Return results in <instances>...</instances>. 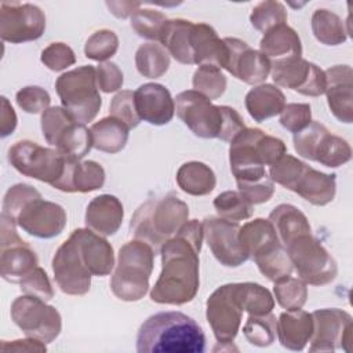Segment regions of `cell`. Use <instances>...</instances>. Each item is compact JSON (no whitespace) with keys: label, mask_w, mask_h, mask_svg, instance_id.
<instances>
[{"label":"cell","mask_w":353,"mask_h":353,"mask_svg":"<svg viewBox=\"0 0 353 353\" xmlns=\"http://www.w3.org/2000/svg\"><path fill=\"white\" fill-rule=\"evenodd\" d=\"M57 94L62 106L79 123L92 121L101 106L102 98L97 83V69L91 65H83L73 70L62 73L55 81Z\"/></svg>","instance_id":"obj_7"},{"label":"cell","mask_w":353,"mask_h":353,"mask_svg":"<svg viewBox=\"0 0 353 353\" xmlns=\"http://www.w3.org/2000/svg\"><path fill=\"white\" fill-rule=\"evenodd\" d=\"M292 142L299 156L330 168L341 167L352 159V148L347 141L331 134L319 121H310L307 127L294 134Z\"/></svg>","instance_id":"obj_10"},{"label":"cell","mask_w":353,"mask_h":353,"mask_svg":"<svg viewBox=\"0 0 353 353\" xmlns=\"http://www.w3.org/2000/svg\"><path fill=\"white\" fill-rule=\"evenodd\" d=\"M194 91L208 99H218L226 90L228 80L219 68L212 65H200L193 73L192 80Z\"/></svg>","instance_id":"obj_44"},{"label":"cell","mask_w":353,"mask_h":353,"mask_svg":"<svg viewBox=\"0 0 353 353\" xmlns=\"http://www.w3.org/2000/svg\"><path fill=\"white\" fill-rule=\"evenodd\" d=\"M189 221V207L175 194L149 199L134 212L130 230L135 239L148 243L156 254Z\"/></svg>","instance_id":"obj_5"},{"label":"cell","mask_w":353,"mask_h":353,"mask_svg":"<svg viewBox=\"0 0 353 353\" xmlns=\"http://www.w3.org/2000/svg\"><path fill=\"white\" fill-rule=\"evenodd\" d=\"M325 95L331 113L341 121H353V70L349 65H335L325 72Z\"/></svg>","instance_id":"obj_22"},{"label":"cell","mask_w":353,"mask_h":353,"mask_svg":"<svg viewBox=\"0 0 353 353\" xmlns=\"http://www.w3.org/2000/svg\"><path fill=\"white\" fill-rule=\"evenodd\" d=\"M259 51L270 61L302 57V43L298 33L287 23H280L263 33Z\"/></svg>","instance_id":"obj_30"},{"label":"cell","mask_w":353,"mask_h":353,"mask_svg":"<svg viewBox=\"0 0 353 353\" xmlns=\"http://www.w3.org/2000/svg\"><path fill=\"white\" fill-rule=\"evenodd\" d=\"M239 192L244 196V199L247 201H250L252 205H255V204L266 203L272 199V196L274 193V185L269 176L259 182L239 186Z\"/></svg>","instance_id":"obj_56"},{"label":"cell","mask_w":353,"mask_h":353,"mask_svg":"<svg viewBox=\"0 0 353 353\" xmlns=\"http://www.w3.org/2000/svg\"><path fill=\"white\" fill-rule=\"evenodd\" d=\"M312 32L317 41L325 46H338L346 41L347 29L345 22L332 11L319 8L312 15Z\"/></svg>","instance_id":"obj_37"},{"label":"cell","mask_w":353,"mask_h":353,"mask_svg":"<svg viewBox=\"0 0 353 353\" xmlns=\"http://www.w3.org/2000/svg\"><path fill=\"white\" fill-rule=\"evenodd\" d=\"M203 233L215 259L226 268H237L248 261L240 241V225L219 216H207L203 219Z\"/></svg>","instance_id":"obj_18"},{"label":"cell","mask_w":353,"mask_h":353,"mask_svg":"<svg viewBox=\"0 0 353 353\" xmlns=\"http://www.w3.org/2000/svg\"><path fill=\"white\" fill-rule=\"evenodd\" d=\"M176 183L190 196H207L216 185L214 171L201 161H188L176 171Z\"/></svg>","instance_id":"obj_34"},{"label":"cell","mask_w":353,"mask_h":353,"mask_svg":"<svg viewBox=\"0 0 353 353\" xmlns=\"http://www.w3.org/2000/svg\"><path fill=\"white\" fill-rule=\"evenodd\" d=\"M223 41L229 51L225 70L247 84H258L268 79L272 70V61L268 57L240 39L225 37Z\"/></svg>","instance_id":"obj_20"},{"label":"cell","mask_w":353,"mask_h":353,"mask_svg":"<svg viewBox=\"0 0 353 353\" xmlns=\"http://www.w3.org/2000/svg\"><path fill=\"white\" fill-rule=\"evenodd\" d=\"M167 21V17L156 10L139 8L131 17V28L135 33L148 40H159L160 30Z\"/></svg>","instance_id":"obj_48"},{"label":"cell","mask_w":353,"mask_h":353,"mask_svg":"<svg viewBox=\"0 0 353 353\" xmlns=\"http://www.w3.org/2000/svg\"><path fill=\"white\" fill-rule=\"evenodd\" d=\"M106 7L109 11L117 18H128L132 17L137 10L141 8L139 1H106Z\"/></svg>","instance_id":"obj_59"},{"label":"cell","mask_w":353,"mask_h":353,"mask_svg":"<svg viewBox=\"0 0 353 353\" xmlns=\"http://www.w3.org/2000/svg\"><path fill=\"white\" fill-rule=\"evenodd\" d=\"M41 62L54 72H61L76 62L73 50L65 43H51L43 51L40 57Z\"/></svg>","instance_id":"obj_54"},{"label":"cell","mask_w":353,"mask_h":353,"mask_svg":"<svg viewBox=\"0 0 353 353\" xmlns=\"http://www.w3.org/2000/svg\"><path fill=\"white\" fill-rule=\"evenodd\" d=\"M90 131L92 137V148L114 154L124 149L128 141L130 128L121 120L108 116L94 123Z\"/></svg>","instance_id":"obj_33"},{"label":"cell","mask_w":353,"mask_h":353,"mask_svg":"<svg viewBox=\"0 0 353 353\" xmlns=\"http://www.w3.org/2000/svg\"><path fill=\"white\" fill-rule=\"evenodd\" d=\"M292 192L313 205H325L334 200L336 193L335 174H325L306 165Z\"/></svg>","instance_id":"obj_28"},{"label":"cell","mask_w":353,"mask_h":353,"mask_svg":"<svg viewBox=\"0 0 353 353\" xmlns=\"http://www.w3.org/2000/svg\"><path fill=\"white\" fill-rule=\"evenodd\" d=\"M135 106L141 120L153 125L168 124L175 113V99L168 88L159 83H145L134 91Z\"/></svg>","instance_id":"obj_21"},{"label":"cell","mask_w":353,"mask_h":353,"mask_svg":"<svg viewBox=\"0 0 353 353\" xmlns=\"http://www.w3.org/2000/svg\"><path fill=\"white\" fill-rule=\"evenodd\" d=\"M285 250L292 268L303 283L321 287L335 280L338 274L336 262L312 233L298 236Z\"/></svg>","instance_id":"obj_9"},{"label":"cell","mask_w":353,"mask_h":353,"mask_svg":"<svg viewBox=\"0 0 353 353\" xmlns=\"http://www.w3.org/2000/svg\"><path fill=\"white\" fill-rule=\"evenodd\" d=\"M15 101L23 112L37 114L44 113L50 108L51 97L44 88L39 85H28L17 92Z\"/></svg>","instance_id":"obj_50"},{"label":"cell","mask_w":353,"mask_h":353,"mask_svg":"<svg viewBox=\"0 0 353 353\" xmlns=\"http://www.w3.org/2000/svg\"><path fill=\"white\" fill-rule=\"evenodd\" d=\"M17 226L37 239H52L66 226V212L62 205L43 200L41 196L28 201L14 218Z\"/></svg>","instance_id":"obj_19"},{"label":"cell","mask_w":353,"mask_h":353,"mask_svg":"<svg viewBox=\"0 0 353 353\" xmlns=\"http://www.w3.org/2000/svg\"><path fill=\"white\" fill-rule=\"evenodd\" d=\"M214 208L219 218L230 222L248 219L254 212L252 204L247 201L240 192L236 190H226L219 193L214 199Z\"/></svg>","instance_id":"obj_42"},{"label":"cell","mask_w":353,"mask_h":353,"mask_svg":"<svg viewBox=\"0 0 353 353\" xmlns=\"http://www.w3.org/2000/svg\"><path fill=\"white\" fill-rule=\"evenodd\" d=\"M312 121V108L309 103H285L280 113V124L287 131L296 134Z\"/></svg>","instance_id":"obj_53"},{"label":"cell","mask_w":353,"mask_h":353,"mask_svg":"<svg viewBox=\"0 0 353 353\" xmlns=\"http://www.w3.org/2000/svg\"><path fill=\"white\" fill-rule=\"evenodd\" d=\"M252 259L255 261L259 272L273 283L290 276L294 269L288 252L280 241L268 245Z\"/></svg>","instance_id":"obj_36"},{"label":"cell","mask_w":353,"mask_h":353,"mask_svg":"<svg viewBox=\"0 0 353 353\" xmlns=\"http://www.w3.org/2000/svg\"><path fill=\"white\" fill-rule=\"evenodd\" d=\"M190 44L194 65H212L219 69L226 68L229 55L228 46L208 23L199 22L193 25Z\"/></svg>","instance_id":"obj_24"},{"label":"cell","mask_w":353,"mask_h":353,"mask_svg":"<svg viewBox=\"0 0 353 353\" xmlns=\"http://www.w3.org/2000/svg\"><path fill=\"white\" fill-rule=\"evenodd\" d=\"M269 221L284 247L298 236L312 233L306 215L292 204H279L274 207L269 214Z\"/></svg>","instance_id":"obj_32"},{"label":"cell","mask_w":353,"mask_h":353,"mask_svg":"<svg viewBox=\"0 0 353 353\" xmlns=\"http://www.w3.org/2000/svg\"><path fill=\"white\" fill-rule=\"evenodd\" d=\"M68 160L57 149L44 148L29 139L18 141L8 149V161L19 174L52 188L62 179Z\"/></svg>","instance_id":"obj_8"},{"label":"cell","mask_w":353,"mask_h":353,"mask_svg":"<svg viewBox=\"0 0 353 353\" xmlns=\"http://www.w3.org/2000/svg\"><path fill=\"white\" fill-rule=\"evenodd\" d=\"M287 153L285 143L259 128L241 130L229 146L230 171L237 186L250 185L269 178L266 165L274 164Z\"/></svg>","instance_id":"obj_4"},{"label":"cell","mask_w":353,"mask_h":353,"mask_svg":"<svg viewBox=\"0 0 353 353\" xmlns=\"http://www.w3.org/2000/svg\"><path fill=\"white\" fill-rule=\"evenodd\" d=\"M154 255V250L138 239L127 241L119 250L116 269L110 280V290L116 298L124 302H137L146 295Z\"/></svg>","instance_id":"obj_6"},{"label":"cell","mask_w":353,"mask_h":353,"mask_svg":"<svg viewBox=\"0 0 353 353\" xmlns=\"http://www.w3.org/2000/svg\"><path fill=\"white\" fill-rule=\"evenodd\" d=\"M239 236L250 259L272 243L280 241L270 221L263 218H256L240 226Z\"/></svg>","instance_id":"obj_38"},{"label":"cell","mask_w":353,"mask_h":353,"mask_svg":"<svg viewBox=\"0 0 353 353\" xmlns=\"http://www.w3.org/2000/svg\"><path fill=\"white\" fill-rule=\"evenodd\" d=\"M243 334L254 346H270L277 335V319L272 312L266 314H250L243 327Z\"/></svg>","instance_id":"obj_41"},{"label":"cell","mask_w":353,"mask_h":353,"mask_svg":"<svg viewBox=\"0 0 353 353\" xmlns=\"http://www.w3.org/2000/svg\"><path fill=\"white\" fill-rule=\"evenodd\" d=\"M110 116L121 120L130 130L138 127L141 123V117L138 116L134 92L130 90L119 91L110 102L109 106Z\"/></svg>","instance_id":"obj_49"},{"label":"cell","mask_w":353,"mask_h":353,"mask_svg":"<svg viewBox=\"0 0 353 353\" xmlns=\"http://www.w3.org/2000/svg\"><path fill=\"white\" fill-rule=\"evenodd\" d=\"M10 314L14 324L29 338L51 343L61 334L62 317L59 312L40 298L26 294L15 298Z\"/></svg>","instance_id":"obj_11"},{"label":"cell","mask_w":353,"mask_h":353,"mask_svg":"<svg viewBox=\"0 0 353 353\" xmlns=\"http://www.w3.org/2000/svg\"><path fill=\"white\" fill-rule=\"evenodd\" d=\"M46 30V15L30 3L0 4V37L12 44L33 41Z\"/></svg>","instance_id":"obj_16"},{"label":"cell","mask_w":353,"mask_h":353,"mask_svg":"<svg viewBox=\"0 0 353 353\" xmlns=\"http://www.w3.org/2000/svg\"><path fill=\"white\" fill-rule=\"evenodd\" d=\"M41 196L39 190H36L33 186L28 183H17L11 186L3 199V212L8 218L14 221L17 214L21 211V208L30 200Z\"/></svg>","instance_id":"obj_51"},{"label":"cell","mask_w":353,"mask_h":353,"mask_svg":"<svg viewBox=\"0 0 353 353\" xmlns=\"http://www.w3.org/2000/svg\"><path fill=\"white\" fill-rule=\"evenodd\" d=\"M313 334V317L302 309L287 310L279 316L277 338L281 346L290 350H303Z\"/></svg>","instance_id":"obj_27"},{"label":"cell","mask_w":353,"mask_h":353,"mask_svg":"<svg viewBox=\"0 0 353 353\" xmlns=\"http://www.w3.org/2000/svg\"><path fill=\"white\" fill-rule=\"evenodd\" d=\"M135 66L143 77H161L170 68V54L156 41L141 44L135 52Z\"/></svg>","instance_id":"obj_39"},{"label":"cell","mask_w":353,"mask_h":353,"mask_svg":"<svg viewBox=\"0 0 353 353\" xmlns=\"http://www.w3.org/2000/svg\"><path fill=\"white\" fill-rule=\"evenodd\" d=\"M124 208L113 194L94 197L85 210V226L101 236L114 234L123 222Z\"/></svg>","instance_id":"obj_25"},{"label":"cell","mask_w":353,"mask_h":353,"mask_svg":"<svg viewBox=\"0 0 353 353\" xmlns=\"http://www.w3.org/2000/svg\"><path fill=\"white\" fill-rule=\"evenodd\" d=\"M236 291L243 312L248 314H266L274 307L270 291L258 283H236Z\"/></svg>","instance_id":"obj_40"},{"label":"cell","mask_w":353,"mask_h":353,"mask_svg":"<svg viewBox=\"0 0 353 353\" xmlns=\"http://www.w3.org/2000/svg\"><path fill=\"white\" fill-rule=\"evenodd\" d=\"M272 79L276 85L292 90L306 97H320L325 92V73L316 63L302 57L272 62Z\"/></svg>","instance_id":"obj_14"},{"label":"cell","mask_w":353,"mask_h":353,"mask_svg":"<svg viewBox=\"0 0 353 353\" xmlns=\"http://www.w3.org/2000/svg\"><path fill=\"white\" fill-rule=\"evenodd\" d=\"M119 50V37L110 29H99L94 32L84 46L87 58L98 62H106Z\"/></svg>","instance_id":"obj_45"},{"label":"cell","mask_w":353,"mask_h":353,"mask_svg":"<svg viewBox=\"0 0 353 353\" xmlns=\"http://www.w3.org/2000/svg\"><path fill=\"white\" fill-rule=\"evenodd\" d=\"M203 239V223L190 219L161 245V272L150 290L153 302L185 305L193 301L200 287L199 254Z\"/></svg>","instance_id":"obj_1"},{"label":"cell","mask_w":353,"mask_h":353,"mask_svg":"<svg viewBox=\"0 0 353 353\" xmlns=\"http://www.w3.org/2000/svg\"><path fill=\"white\" fill-rule=\"evenodd\" d=\"M52 272L54 280L63 294L81 296L90 291L92 274L81 256L73 233L58 247L52 258Z\"/></svg>","instance_id":"obj_15"},{"label":"cell","mask_w":353,"mask_h":353,"mask_svg":"<svg viewBox=\"0 0 353 353\" xmlns=\"http://www.w3.org/2000/svg\"><path fill=\"white\" fill-rule=\"evenodd\" d=\"M313 334L310 352H349L352 342V316L342 309H319L312 313Z\"/></svg>","instance_id":"obj_17"},{"label":"cell","mask_w":353,"mask_h":353,"mask_svg":"<svg viewBox=\"0 0 353 353\" xmlns=\"http://www.w3.org/2000/svg\"><path fill=\"white\" fill-rule=\"evenodd\" d=\"M1 350L8 352H46V343L34 339V338H26V339H15V341H1Z\"/></svg>","instance_id":"obj_57"},{"label":"cell","mask_w":353,"mask_h":353,"mask_svg":"<svg viewBox=\"0 0 353 353\" xmlns=\"http://www.w3.org/2000/svg\"><path fill=\"white\" fill-rule=\"evenodd\" d=\"M97 83L98 88L106 94L119 91L124 83L121 69L110 61L101 62L97 68Z\"/></svg>","instance_id":"obj_55"},{"label":"cell","mask_w":353,"mask_h":353,"mask_svg":"<svg viewBox=\"0 0 353 353\" xmlns=\"http://www.w3.org/2000/svg\"><path fill=\"white\" fill-rule=\"evenodd\" d=\"M273 292L277 303L287 310L302 309L307 299L306 283L291 274L274 281Z\"/></svg>","instance_id":"obj_43"},{"label":"cell","mask_w":353,"mask_h":353,"mask_svg":"<svg viewBox=\"0 0 353 353\" xmlns=\"http://www.w3.org/2000/svg\"><path fill=\"white\" fill-rule=\"evenodd\" d=\"M175 110L183 124L199 138L230 142L245 128L244 120L233 108L214 105L211 99L194 90L176 95Z\"/></svg>","instance_id":"obj_3"},{"label":"cell","mask_w":353,"mask_h":353,"mask_svg":"<svg viewBox=\"0 0 353 353\" xmlns=\"http://www.w3.org/2000/svg\"><path fill=\"white\" fill-rule=\"evenodd\" d=\"M248 114L258 123H262L281 113L285 106V95L273 84H259L251 88L244 99Z\"/></svg>","instance_id":"obj_31"},{"label":"cell","mask_w":353,"mask_h":353,"mask_svg":"<svg viewBox=\"0 0 353 353\" xmlns=\"http://www.w3.org/2000/svg\"><path fill=\"white\" fill-rule=\"evenodd\" d=\"M205 317L218 343H232L240 330L243 309L237 299L236 283L218 287L205 302Z\"/></svg>","instance_id":"obj_13"},{"label":"cell","mask_w":353,"mask_h":353,"mask_svg":"<svg viewBox=\"0 0 353 353\" xmlns=\"http://www.w3.org/2000/svg\"><path fill=\"white\" fill-rule=\"evenodd\" d=\"M54 146L66 159L80 161L92 148L91 131L83 123L72 120L59 132Z\"/></svg>","instance_id":"obj_35"},{"label":"cell","mask_w":353,"mask_h":353,"mask_svg":"<svg viewBox=\"0 0 353 353\" xmlns=\"http://www.w3.org/2000/svg\"><path fill=\"white\" fill-rule=\"evenodd\" d=\"M103 183L105 170L99 163L94 160H68L65 174L54 189L66 193H88L101 189Z\"/></svg>","instance_id":"obj_26"},{"label":"cell","mask_w":353,"mask_h":353,"mask_svg":"<svg viewBox=\"0 0 353 353\" xmlns=\"http://www.w3.org/2000/svg\"><path fill=\"white\" fill-rule=\"evenodd\" d=\"M19 288L23 294L40 298L43 301H50L54 298V290L50 283V279L44 269L40 266L34 268L29 274H26L21 283Z\"/></svg>","instance_id":"obj_52"},{"label":"cell","mask_w":353,"mask_h":353,"mask_svg":"<svg viewBox=\"0 0 353 353\" xmlns=\"http://www.w3.org/2000/svg\"><path fill=\"white\" fill-rule=\"evenodd\" d=\"M77 240L81 256L92 276L103 277L114 268V252L110 243L91 229H76L72 232Z\"/></svg>","instance_id":"obj_23"},{"label":"cell","mask_w":353,"mask_h":353,"mask_svg":"<svg viewBox=\"0 0 353 353\" xmlns=\"http://www.w3.org/2000/svg\"><path fill=\"white\" fill-rule=\"evenodd\" d=\"M194 22L175 18L167 19L160 30L159 41L175 61L183 65H194L190 36Z\"/></svg>","instance_id":"obj_29"},{"label":"cell","mask_w":353,"mask_h":353,"mask_svg":"<svg viewBox=\"0 0 353 353\" xmlns=\"http://www.w3.org/2000/svg\"><path fill=\"white\" fill-rule=\"evenodd\" d=\"M203 328L182 312H159L149 316L137 334L139 353H203Z\"/></svg>","instance_id":"obj_2"},{"label":"cell","mask_w":353,"mask_h":353,"mask_svg":"<svg viewBox=\"0 0 353 353\" xmlns=\"http://www.w3.org/2000/svg\"><path fill=\"white\" fill-rule=\"evenodd\" d=\"M0 219V274L6 281L19 284L37 268L39 259L28 241L19 237L17 223L4 214Z\"/></svg>","instance_id":"obj_12"},{"label":"cell","mask_w":353,"mask_h":353,"mask_svg":"<svg viewBox=\"0 0 353 353\" xmlns=\"http://www.w3.org/2000/svg\"><path fill=\"white\" fill-rule=\"evenodd\" d=\"M306 165L307 164L302 160L285 153L274 164L269 165L268 174L273 182L292 192L298 178L302 175Z\"/></svg>","instance_id":"obj_46"},{"label":"cell","mask_w":353,"mask_h":353,"mask_svg":"<svg viewBox=\"0 0 353 353\" xmlns=\"http://www.w3.org/2000/svg\"><path fill=\"white\" fill-rule=\"evenodd\" d=\"M0 135L6 138L11 135L17 127V114L6 97H1V117H0Z\"/></svg>","instance_id":"obj_58"},{"label":"cell","mask_w":353,"mask_h":353,"mask_svg":"<svg viewBox=\"0 0 353 353\" xmlns=\"http://www.w3.org/2000/svg\"><path fill=\"white\" fill-rule=\"evenodd\" d=\"M287 18V10L280 1L268 0L256 4L252 8L250 22L256 30L265 33L276 25L285 23Z\"/></svg>","instance_id":"obj_47"}]
</instances>
